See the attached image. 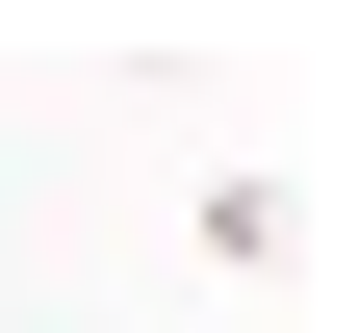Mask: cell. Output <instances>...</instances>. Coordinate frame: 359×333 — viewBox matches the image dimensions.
Segmentation results:
<instances>
[]
</instances>
